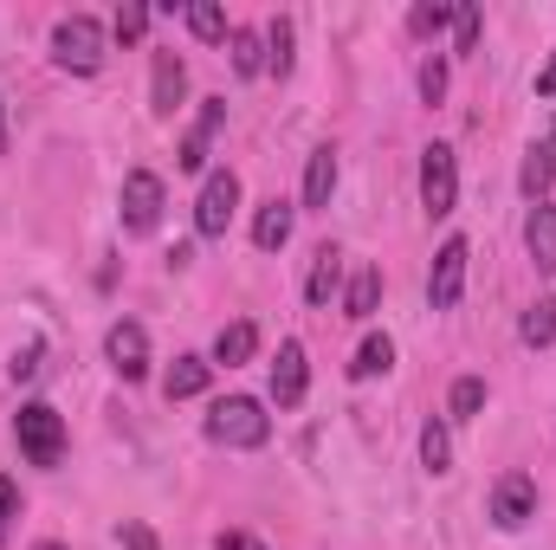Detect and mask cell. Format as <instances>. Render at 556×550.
Returning a JSON list of instances; mask_svg holds the SVG:
<instances>
[{
  "label": "cell",
  "mask_w": 556,
  "mask_h": 550,
  "mask_svg": "<svg viewBox=\"0 0 556 550\" xmlns=\"http://www.w3.org/2000/svg\"><path fill=\"white\" fill-rule=\"evenodd\" d=\"M124 550H155V532L149 525H124Z\"/></svg>",
  "instance_id": "836d02e7"
},
{
  "label": "cell",
  "mask_w": 556,
  "mask_h": 550,
  "mask_svg": "<svg viewBox=\"0 0 556 550\" xmlns=\"http://www.w3.org/2000/svg\"><path fill=\"white\" fill-rule=\"evenodd\" d=\"M330 195H337V149L324 142V149H311V162H304V208H330Z\"/></svg>",
  "instance_id": "5bb4252c"
},
{
  "label": "cell",
  "mask_w": 556,
  "mask_h": 550,
  "mask_svg": "<svg viewBox=\"0 0 556 550\" xmlns=\"http://www.w3.org/2000/svg\"><path fill=\"white\" fill-rule=\"evenodd\" d=\"M104 26L91 20V13H72V20H59L52 26V59H59V72H72V78H91V72H104Z\"/></svg>",
  "instance_id": "6da1fadb"
},
{
  "label": "cell",
  "mask_w": 556,
  "mask_h": 550,
  "mask_svg": "<svg viewBox=\"0 0 556 550\" xmlns=\"http://www.w3.org/2000/svg\"><path fill=\"white\" fill-rule=\"evenodd\" d=\"M207 440H220V447H266L273 440V414L260 409L253 396H227V402H214L207 414Z\"/></svg>",
  "instance_id": "7a4b0ae2"
},
{
  "label": "cell",
  "mask_w": 556,
  "mask_h": 550,
  "mask_svg": "<svg viewBox=\"0 0 556 550\" xmlns=\"http://www.w3.org/2000/svg\"><path fill=\"white\" fill-rule=\"evenodd\" d=\"M389 363H395V343H389V337H363V350H356V363H350V383L389 376Z\"/></svg>",
  "instance_id": "44dd1931"
},
{
  "label": "cell",
  "mask_w": 556,
  "mask_h": 550,
  "mask_svg": "<svg viewBox=\"0 0 556 550\" xmlns=\"http://www.w3.org/2000/svg\"><path fill=\"white\" fill-rule=\"evenodd\" d=\"M376 304H382V266H356V278H350V298H343V311H350L356 324H369V317H376Z\"/></svg>",
  "instance_id": "ac0fdd59"
},
{
  "label": "cell",
  "mask_w": 556,
  "mask_h": 550,
  "mask_svg": "<svg viewBox=\"0 0 556 550\" xmlns=\"http://www.w3.org/2000/svg\"><path fill=\"white\" fill-rule=\"evenodd\" d=\"M420 208H427L433 221L459 208V162H453L446 142H427V149H420Z\"/></svg>",
  "instance_id": "277c9868"
},
{
  "label": "cell",
  "mask_w": 556,
  "mask_h": 550,
  "mask_svg": "<svg viewBox=\"0 0 556 550\" xmlns=\"http://www.w3.org/2000/svg\"><path fill=\"white\" fill-rule=\"evenodd\" d=\"M162 175H149V168H130L124 175V234H155L162 227Z\"/></svg>",
  "instance_id": "8992f818"
},
{
  "label": "cell",
  "mask_w": 556,
  "mask_h": 550,
  "mask_svg": "<svg viewBox=\"0 0 556 550\" xmlns=\"http://www.w3.org/2000/svg\"><path fill=\"white\" fill-rule=\"evenodd\" d=\"M492 518H498L505 532H518V525L538 518V486H531V473H505V479L492 486Z\"/></svg>",
  "instance_id": "9c48e42d"
},
{
  "label": "cell",
  "mask_w": 556,
  "mask_h": 550,
  "mask_svg": "<svg viewBox=\"0 0 556 550\" xmlns=\"http://www.w3.org/2000/svg\"><path fill=\"white\" fill-rule=\"evenodd\" d=\"M233 208H240V175H233V168H214V175L201 182V201H194V234H201V240H227Z\"/></svg>",
  "instance_id": "5b68a950"
},
{
  "label": "cell",
  "mask_w": 556,
  "mask_h": 550,
  "mask_svg": "<svg viewBox=\"0 0 556 550\" xmlns=\"http://www.w3.org/2000/svg\"><path fill=\"white\" fill-rule=\"evenodd\" d=\"M104 357H111V370H117L124 383H142V376H149V330H142L137 317H117L111 337H104Z\"/></svg>",
  "instance_id": "ba28073f"
},
{
  "label": "cell",
  "mask_w": 556,
  "mask_h": 550,
  "mask_svg": "<svg viewBox=\"0 0 556 550\" xmlns=\"http://www.w3.org/2000/svg\"><path fill=\"white\" fill-rule=\"evenodd\" d=\"M214 550H266L260 538H247V532H220V545Z\"/></svg>",
  "instance_id": "e575fe53"
},
{
  "label": "cell",
  "mask_w": 556,
  "mask_h": 550,
  "mask_svg": "<svg viewBox=\"0 0 556 550\" xmlns=\"http://www.w3.org/2000/svg\"><path fill=\"white\" fill-rule=\"evenodd\" d=\"M304 389H311L304 343H298V337H285V343H278V363H273V402H278V409H298V402H304Z\"/></svg>",
  "instance_id": "30bf717a"
},
{
  "label": "cell",
  "mask_w": 556,
  "mask_h": 550,
  "mask_svg": "<svg viewBox=\"0 0 556 550\" xmlns=\"http://www.w3.org/2000/svg\"><path fill=\"white\" fill-rule=\"evenodd\" d=\"M39 350H46V343H39V337H33V343H20V350H13V363H7V370H13V383H26V376H39Z\"/></svg>",
  "instance_id": "4dcf8cb0"
},
{
  "label": "cell",
  "mask_w": 556,
  "mask_h": 550,
  "mask_svg": "<svg viewBox=\"0 0 556 550\" xmlns=\"http://www.w3.org/2000/svg\"><path fill=\"white\" fill-rule=\"evenodd\" d=\"M285 240H291V208H285V201H266V208L253 214V247H260V253H278Z\"/></svg>",
  "instance_id": "d6986e66"
},
{
  "label": "cell",
  "mask_w": 556,
  "mask_h": 550,
  "mask_svg": "<svg viewBox=\"0 0 556 550\" xmlns=\"http://www.w3.org/2000/svg\"><path fill=\"white\" fill-rule=\"evenodd\" d=\"M227 46H233V72H240V78H260V72H266V39H260L253 26H233Z\"/></svg>",
  "instance_id": "ffe728a7"
},
{
  "label": "cell",
  "mask_w": 556,
  "mask_h": 550,
  "mask_svg": "<svg viewBox=\"0 0 556 550\" xmlns=\"http://www.w3.org/2000/svg\"><path fill=\"white\" fill-rule=\"evenodd\" d=\"M0 149H7V104H0Z\"/></svg>",
  "instance_id": "8d00e7d4"
},
{
  "label": "cell",
  "mask_w": 556,
  "mask_h": 550,
  "mask_svg": "<svg viewBox=\"0 0 556 550\" xmlns=\"http://www.w3.org/2000/svg\"><path fill=\"white\" fill-rule=\"evenodd\" d=\"M337 285H343V253H337V247H317V253H311V278H304V298H311V304H330Z\"/></svg>",
  "instance_id": "9a60e30c"
},
{
  "label": "cell",
  "mask_w": 556,
  "mask_h": 550,
  "mask_svg": "<svg viewBox=\"0 0 556 550\" xmlns=\"http://www.w3.org/2000/svg\"><path fill=\"white\" fill-rule=\"evenodd\" d=\"M188 33L207 39V46H227V13L214 0H188Z\"/></svg>",
  "instance_id": "603a6c76"
},
{
  "label": "cell",
  "mask_w": 556,
  "mask_h": 550,
  "mask_svg": "<svg viewBox=\"0 0 556 550\" xmlns=\"http://www.w3.org/2000/svg\"><path fill=\"white\" fill-rule=\"evenodd\" d=\"M525 247H531V266H538V273H556V208L551 201L531 208V221H525Z\"/></svg>",
  "instance_id": "4fadbf2b"
},
{
  "label": "cell",
  "mask_w": 556,
  "mask_h": 550,
  "mask_svg": "<svg viewBox=\"0 0 556 550\" xmlns=\"http://www.w3.org/2000/svg\"><path fill=\"white\" fill-rule=\"evenodd\" d=\"M518 337H525L531 350H544V343H556V298H538V304L525 311V324H518Z\"/></svg>",
  "instance_id": "cb8c5ba5"
},
{
  "label": "cell",
  "mask_w": 556,
  "mask_h": 550,
  "mask_svg": "<svg viewBox=\"0 0 556 550\" xmlns=\"http://www.w3.org/2000/svg\"><path fill=\"white\" fill-rule=\"evenodd\" d=\"M13 518H20V486L0 473V545H7V532H13Z\"/></svg>",
  "instance_id": "1f68e13d"
},
{
  "label": "cell",
  "mask_w": 556,
  "mask_h": 550,
  "mask_svg": "<svg viewBox=\"0 0 556 550\" xmlns=\"http://www.w3.org/2000/svg\"><path fill=\"white\" fill-rule=\"evenodd\" d=\"M142 26H149V7H124V13H117V39H124V46H137Z\"/></svg>",
  "instance_id": "d6a6232c"
},
{
  "label": "cell",
  "mask_w": 556,
  "mask_h": 550,
  "mask_svg": "<svg viewBox=\"0 0 556 550\" xmlns=\"http://www.w3.org/2000/svg\"><path fill=\"white\" fill-rule=\"evenodd\" d=\"M453 52H479V7H453Z\"/></svg>",
  "instance_id": "83f0119b"
},
{
  "label": "cell",
  "mask_w": 556,
  "mask_h": 550,
  "mask_svg": "<svg viewBox=\"0 0 556 550\" xmlns=\"http://www.w3.org/2000/svg\"><path fill=\"white\" fill-rule=\"evenodd\" d=\"M538 98H556V59L538 72Z\"/></svg>",
  "instance_id": "d590c367"
},
{
  "label": "cell",
  "mask_w": 556,
  "mask_h": 550,
  "mask_svg": "<svg viewBox=\"0 0 556 550\" xmlns=\"http://www.w3.org/2000/svg\"><path fill=\"white\" fill-rule=\"evenodd\" d=\"M33 550H65V545H52V538H46V545H33Z\"/></svg>",
  "instance_id": "74e56055"
},
{
  "label": "cell",
  "mask_w": 556,
  "mask_h": 550,
  "mask_svg": "<svg viewBox=\"0 0 556 550\" xmlns=\"http://www.w3.org/2000/svg\"><path fill=\"white\" fill-rule=\"evenodd\" d=\"M544 149H551V155H556V124H551V142H544Z\"/></svg>",
  "instance_id": "f35d334b"
},
{
  "label": "cell",
  "mask_w": 556,
  "mask_h": 550,
  "mask_svg": "<svg viewBox=\"0 0 556 550\" xmlns=\"http://www.w3.org/2000/svg\"><path fill=\"white\" fill-rule=\"evenodd\" d=\"M466 260H472L466 240H446V247L433 253V273H427V304H433V311H453V304H459V291H466Z\"/></svg>",
  "instance_id": "52a82bcc"
},
{
  "label": "cell",
  "mask_w": 556,
  "mask_h": 550,
  "mask_svg": "<svg viewBox=\"0 0 556 550\" xmlns=\"http://www.w3.org/2000/svg\"><path fill=\"white\" fill-rule=\"evenodd\" d=\"M13 440H20V453L33 466H59L65 460V421H59L52 402H26V409L13 414Z\"/></svg>",
  "instance_id": "3957f363"
},
{
  "label": "cell",
  "mask_w": 556,
  "mask_h": 550,
  "mask_svg": "<svg viewBox=\"0 0 556 550\" xmlns=\"http://www.w3.org/2000/svg\"><path fill=\"white\" fill-rule=\"evenodd\" d=\"M220 124H227V98H207V104H201V117H194V130L181 137V155H175L188 175H194V168H207V149H214V137H220Z\"/></svg>",
  "instance_id": "8fae6325"
},
{
  "label": "cell",
  "mask_w": 556,
  "mask_h": 550,
  "mask_svg": "<svg viewBox=\"0 0 556 550\" xmlns=\"http://www.w3.org/2000/svg\"><path fill=\"white\" fill-rule=\"evenodd\" d=\"M479 409H485V383H479V376H459L453 396H446V414H453V421H472Z\"/></svg>",
  "instance_id": "4316f807"
},
{
  "label": "cell",
  "mask_w": 556,
  "mask_h": 550,
  "mask_svg": "<svg viewBox=\"0 0 556 550\" xmlns=\"http://www.w3.org/2000/svg\"><path fill=\"white\" fill-rule=\"evenodd\" d=\"M253 350H260V330H253L247 317H233V324H220V337H214V363H227V370H240V363H253Z\"/></svg>",
  "instance_id": "2e32d148"
},
{
  "label": "cell",
  "mask_w": 556,
  "mask_h": 550,
  "mask_svg": "<svg viewBox=\"0 0 556 550\" xmlns=\"http://www.w3.org/2000/svg\"><path fill=\"white\" fill-rule=\"evenodd\" d=\"M420 466H427V473H446V466H453V440H446L440 421L420 427Z\"/></svg>",
  "instance_id": "d4e9b609"
},
{
  "label": "cell",
  "mask_w": 556,
  "mask_h": 550,
  "mask_svg": "<svg viewBox=\"0 0 556 550\" xmlns=\"http://www.w3.org/2000/svg\"><path fill=\"white\" fill-rule=\"evenodd\" d=\"M518 182H525V195H531V208L551 195V182H556V155L551 149H531L525 155V168H518Z\"/></svg>",
  "instance_id": "7402d4cb"
},
{
  "label": "cell",
  "mask_w": 556,
  "mask_h": 550,
  "mask_svg": "<svg viewBox=\"0 0 556 550\" xmlns=\"http://www.w3.org/2000/svg\"><path fill=\"white\" fill-rule=\"evenodd\" d=\"M181 91H188V65L175 52H155L149 59V104H155V117H175Z\"/></svg>",
  "instance_id": "7c38bea8"
},
{
  "label": "cell",
  "mask_w": 556,
  "mask_h": 550,
  "mask_svg": "<svg viewBox=\"0 0 556 550\" xmlns=\"http://www.w3.org/2000/svg\"><path fill=\"white\" fill-rule=\"evenodd\" d=\"M440 26H453V7H415V13H408V33H415V39H433Z\"/></svg>",
  "instance_id": "f1b7e54d"
},
{
  "label": "cell",
  "mask_w": 556,
  "mask_h": 550,
  "mask_svg": "<svg viewBox=\"0 0 556 550\" xmlns=\"http://www.w3.org/2000/svg\"><path fill=\"white\" fill-rule=\"evenodd\" d=\"M420 98H427V104H440V98H446V65H440V59H427V65H420Z\"/></svg>",
  "instance_id": "f546056e"
},
{
  "label": "cell",
  "mask_w": 556,
  "mask_h": 550,
  "mask_svg": "<svg viewBox=\"0 0 556 550\" xmlns=\"http://www.w3.org/2000/svg\"><path fill=\"white\" fill-rule=\"evenodd\" d=\"M266 72L273 78H291V20H273L266 26Z\"/></svg>",
  "instance_id": "484cf974"
},
{
  "label": "cell",
  "mask_w": 556,
  "mask_h": 550,
  "mask_svg": "<svg viewBox=\"0 0 556 550\" xmlns=\"http://www.w3.org/2000/svg\"><path fill=\"white\" fill-rule=\"evenodd\" d=\"M207 376H214V363H201V357H175V370L162 376V396H168V402H188V396L207 389Z\"/></svg>",
  "instance_id": "e0dca14e"
}]
</instances>
